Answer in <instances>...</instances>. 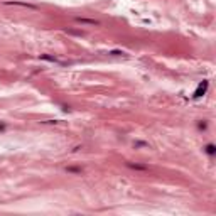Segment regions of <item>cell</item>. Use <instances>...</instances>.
<instances>
[{
    "mask_svg": "<svg viewBox=\"0 0 216 216\" xmlns=\"http://www.w3.org/2000/svg\"><path fill=\"white\" fill-rule=\"evenodd\" d=\"M3 5H12V7H24V9H31V10H37L39 7L29 2H19V0H7L3 2Z\"/></svg>",
    "mask_w": 216,
    "mask_h": 216,
    "instance_id": "1",
    "label": "cell"
},
{
    "mask_svg": "<svg viewBox=\"0 0 216 216\" xmlns=\"http://www.w3.org/2000/svg\"><path fill=\"white\" fill-rule=\"evenodd\" d=\"M208 85H209V83H208L206 79H204L203 83H199L198 90L194 91V95H193V98H199V96H203V95L206 93V90H208Z\"/></svg>",
    "mask_w": 216,
    "mask_h": 216,
    "instance_id": "2",
    "label": "cell"
},
{
    "mask_svg": "<svg viewBox=\"0 0 216 216\" xmlns=\"http://www.w3.org/2000/svg\"><path fill=\"white\" fill-rule=\"evenodd\" d=\"M127 167H128V169H133V171H140V172L149 171V165H145V164H137V162H127Z\"/></svg>",
    "mask_w": 216,
    "mask_h": 216,
    "instance_id": "3",
    "label": "cell"
},
{
    "mask_svg": "<svg viewBox=\"0 0 216 216\" xmlns=\"http://www.w3.org/2000/svg\"><path fill=\"white\" fill-rule=\"evenodd\" d=\"M76 22L79 24H86V25H100V20H95V19H85V17H74Z\"/></svg>",
    "mask_w": 216,
    "mask_h": 216,
    "instance_id": "4",
    "label": "cell"
},
{
    "mask_svg": "<svg viewBox=\"0 0 216 216\" xmlns=\"http://www.w3.org/2000/svg\"><path fill=\"white\" fill-rule=\"evenodd\" d=\"M41 59L42 61H49V63H57V64H66L64 61H61V59H57L54 56H47V54H41Z\"/></svg>",
    "mask_w": 216,
    "mask_h": 216,
    "instance_id": "5",
    "label": "cell"
},
{
    "mask_svg": "<svg viewBox=\"0 0 216 216\" xmlns=\"http://www.w3.org/2000/svg\"><path fill=\"white\" fill-rule=\"evenodd\" d=\"M204 152H206L208 155H215V154H216L215 144H206V145H204Z\"/></svg>",
    "mask_w": 216,
    "mask_h": 216,
    "instance_id": "6",
    "label": "cell"
},
{
    "mask_svg": "<svg viewBox=\"0 0 216 216\" xmlns=\"http://www.w3.org/2000/svg\"><path fill=\"white\" fill-rule=\"evenodd\" d=\"M66 171L68 172H74V174H81L83 172V169H79V167H66Z\"/></svg>",
    "mask_w": 216,
    "mask_h": 216,
    "instance_id": "7",
    "label": "cell"
},
{
    "mask_svg": "<svg viewBox=\"0 0 216 216\" xmlns=\"http://www.w3.org/2000/svg\"><path fill=\"white\" fill-rule=\"evenodd\" d=\"M41 123H44V125H57V123H61L59 120H42Z\"/></svg>",
    "mask_w": 216,
    "mask_h": 216,
    "instance_id": "8",
    "label": "cell"
},
{
    "mask_svg": "<svg viewBox=\"0 0 216 216\" xmlns=\"http://www.w3.org/2000/svg\"><path fill=\"white\" fill-rule=\"evenodd\" d=\"M110 56H125V53L123 51H110Z\"/></svg>",
    "mask_w": 216,
    "mask_h": 216,
    "instance_id": "9",
    "label": "cell"
},
{
    "mask_svg": "<svg viewBox=\"0 0 216 216\" xmlns=\"http://www.w3.org/2000/svg\"><path fill=\"white\" fill-rule=\"evenodd\" d=\"M135 149H139V147H149V144H147V142H135Z\"/></svg>",
    "mask_w": 216,
    "mask_h": 216,
    "instance_id": "10",
    "label": "cell"
},
{
    "mask_svg": "<svg viewBox=\"0 0 216 216\" xmlns=\"http://www.w3.org/2000/svg\"><path fill=\"white\" fill-rule=\"evenodd\" d=\"M198 128H206V122H199V123H198Z\"/></svg>",
    "mask_w": 216,
    "mask_h": 216,
    "instance_id": "11",
    "label": "cell"
},
{
    "mask_svg": "<svg viewBox=\"0 0 216 216\" xmlns=\"http://www.w3.org/2000/svg\"><path fill=\"white\" fill-rule=\"evenodd\" d=\"M0 130H5V125H3V123H2V125H0Z\"/></svg>",
    "mask_w": 216,
    "mask_h": 216,
    "instance_id": "12",
    "label": "cell"
}]
</instances>
